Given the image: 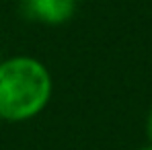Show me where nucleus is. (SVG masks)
<instances>
[{
  "mask_svg": "<svg viewBox=\"0 0 152 150\" xmlns=\"http://www.w3.org/2000/svg\"><path fill=\"white\" fill-rule=\"evenodd\" d=\"M146 132H148V140H150V146H152V105H150V111H148V119H146Z\"/></svg>",
  "mask_w": 152,
  "mask_h": 150,
  "instance_id": "obj_3",
  "label": "nucleus"
},
{
  "mask_svg": "<svg viewBox=\"0 0 152 150\" xmlns=\"http://www.w3.org/2000/svg\"><path fill=\"white\" fill-rule=\"evenodd\" d=\"M74 2H80V0H74Z\"/></svg>",
  "mask_w": 152,
  "mask_h": 150,
  "instance_id": "obj_5",
  "label": "nucleus"
},
{
  "mask_svg": "<svg viewBox=\"0 0 152 150\" xmlns=\"http://www.w3.org/2000/svg\"><path fill=\"white\" fill-rule=\"evenodd\" d=\"M138 150H152V146H144V148H138Z\"/></svg>",
  "mask_w": 152,
  "mask_h": 150,
  "instance_id": "obj_4",
  "label": "nucleus"
},
{
  "mask_svg": "<svg viewBox=\"0 0 152 150\" xmlns=\"http://www.w3.org/2000/svg\"><path fill=\"white\" fill-rule=\"evenodd\" d=\"M74 8V0H25L27 17L45 25H62L70 21Z\"/></svg>",
  "mask_w": 152,
  "mask_h": 150,
  "instance_id": "obj_2",
  "label": "nucleus"
},
{
  "mask_svg": "<svg viewBox=\"0 0 152 150\" xmlns=\"http://www.w3.org/2000/svg\"><path fill=\"white\" fill-rule=\"evenodd\" d=\"M50 70L31 56L0 60V119L29 121L37 117L51 99Z\"/></svg>",
  "mask_w": 152,
  "mask_h": 150,
  "instance_id": "obj_1",
  "label": "nucleus"
},
{
  "mask_svg": "<svg viewBox=\"0 0 152 150\" xmlns=\"http://www.w3.org/2000/svg\"><path fill=\"white\" fill-rule=\"evenodd\" d=\"M0 60H2V56H0Z\"/></svg>",
  "mask_w": 152,
  "mask_h": 150,
  "instance_id": "obj_6",
  "label": "nucleus"
}]
</instances>
